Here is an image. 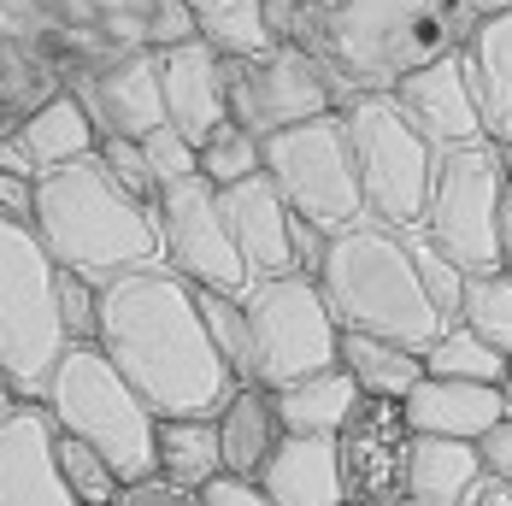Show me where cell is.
<instances>
[{
	"label": "cell",
	"mask_w": 512,
	"mask_h": 506,
	"mask_svg": "<svg viewBox=\"0 0 512 506\" xmlns=\"http://www.w3.org/2000/svg\"><path fill=\"white\" fill-rule=\"evenodd\" d=\"M95 348L154 418H218V406L236 395V377L201 324L195 289L165 265L106 277Z\"/></svg>",
	"instance_id": "1"
},
{
	"label": "cell",
	"mask_w": 512,
	"mask_h": 506,
	"mask_svg": "<svg viewBox=\"0 0 512 506\" xmlns=\"http://www.w3.org/2000/svg\"><path fill=\"white\" fill-rule=\"evenodd\" d=\"M30 230L59 271H83L95 283L118 277V271H136V265H159L154 206L130 201L95 165V153L36 177Z\"/></svg>",
	"instance_id": "2"
},
{
	"label": "cell",
	"mask_w": 512,
	"mask_h": 506,
	"mask_svg": "<svg viewBox=\"0 0 512 506\" xmlns=\"http://www.w3.org/2000/svg\"><path fill=\"white\" fill-rule=\"evenodd\" d=\"M318 289H324V306L342 330L401 342L412 354H424L442 330L436 306H430L418 271H412L407 236L377 224V218H354V224L330 230Z\"/></svg>",
	"instance_id": "3"
},
{
	"label": "cell",
	"mask_w": 512,
	"mask_h": 506,
	"mask_svg": "<svg viewBox=\"0 0 512 506\" xmlns=\"http://www.w3.org/2000/svg\"><path fill=\"white\" fill-rule=\"evenodd\" d=\"M42 406L53 412V424L77 442H89L95 454L118 471V483L154 477V412L142 406V395L112 371V359L89 342V348H65L48 377Z\"/></svg>",
	"instance_id": "4"
},
{
	"label": "cell",
	"mask_w": 512,
	"mask_h": 506,
	"mask_svg": "<svg viewBox=\"0 0 512 506\" xmlns=\"http://www.w3.org/2000/svg\"><path fill=\"white\" fill-rule=\"evenodd\" d=\"M53 283L59 265L36 242V230L0 218V389L12 401H42L53 365L65 354Z\"/></svg>",
	"instance_id": "5"
},
{
	"label": "cell",
	"mask_w": 512,
	"mask_h": 506,
	"mask_svg": "<svg viewBox=\"0 0 512 506\" xmlns=\"http://www.w3.org/2000/svg\"><path fill=\"white\" fill-rule=\"evenodd\" d=\"M342 130H348L365 218H377L389 230H412L424 218L442 153L407 124V112L395 106L389 89H359L354 101L342 106Z\"/></svg>",
	"instance_id": "6"
},
{
	"label": "cell",
	"mask_w": 512,
	"mask_h": 506,
	"mask_svg": "<svg viewBox=\"0 0 512 506\" xmlns=\"http://www.w3.org/2000/svg\"><path fill=\"white\" fill-rule=\"evenodd\" d=\"M507 195H512V159L495 142L448 148L436 159L430 201H424V218L412 230H424L465 277L501 271V206H507Z\"/></svg>",
	"instance_id": "7"
},
{
	"label": "cell",
	"mask_w": 512,
	"mask_h": 506,
	"mask_svg": "<svg viewBox=\"0 0 512 506\" xmlns=\"http://www.w3.org/2000/svg\"><path fill=\"white\" fill-rule=\"evenodd\" d=\"M248 336H254V383L289 389L312 371H330L342 348V324L330 318L324 289L289 271V277H259L242 295Z\"/></svg>",
	"instance_id": "8"
},
{
	"label": "cell",
	"mask_w": 512,
	"mask_h": 506,
	"mask_svg": "<svg viewBox=\"0 0 512 506\" xmlns=\"http://www.w3.org/2000/svg\"><path fill=\"white\" fill-rule=\"evenodd\" d=\"M259 171L277 183L289 212L312 218L318 230H342V224L365 218L342 112H324V118H307V124H289L277 136H265L259 142Z\"/></svg>",
	"instance_id": "9"
},
{
	"label": "cell",
	"mask_w": 512,
	"mask_h": 506,
	"mask_svg": "<svg viewBox=\"0 0 512 506\" xmlns=\"http://www.w3.org/2000/svg\"><path fill=\"white\" fill-rule=\"evenodd\" d=\"M159 224V265L177 271L189 289H218V295H248V265L230 242L218 189L201 177H183L171 189H159L154 201Z\"/></svg>",
	"instance_id": "10"
},
{
	"label": "cell",
	"mask_w": 512,
	"mask_h": 506,
	"mask_svg": "<svg viewBox=\"0 0 512 506\" xmlns=\"http://www.w3.org/2000/svg\"><path fill=\"white\" fill-rule=\"evenodd\" d=\"M324 112H336V89L307 48L277 42L254 65H230V118L248 124L259 142L289 130V124L324 118Z\"/></svg>",
	"instance_id": "11"
},
{
	"label": "cell",
	"mask_w": 512,
	"mask_h": 506,
	"mask_svg": "<svg viewBox=\"0 0 512 506\" xmlns=\"http://www.w3.org/2000/svg\"><path fill=\"white\" fill-rule=\"evenodd\" d=\"M412 465V424L401 401H365L336 430V471H342V506H401Z\"/></svg>",
	"instance_id": "12"
},
{
	"label": "cell",
	"mask_w": 512,
	"mask_h": 506,
	"mask_svg": "<svg viewBox=\"0 0 512 506\" xmlns=\"http://www.w3.org/2000/svg\"><path fill=\"white\" fill-rule=\"evenodd\" d=\"M389 95H395V106L407 112V124L436 153L489 142L483 106H477V89H471V65H465L460 48H448V53H436V59H424V65H412V71H401L389 83Z\"/></svg>",
	"instance_id": "13"
},
{
	"label": "cell",
	"mask_w": 512,
	"mask_h": 506,
	"mask_svg": "<svg viewBox=\"0 0 512 506\" xmlns=\"http://www.w3.org/2000/svg\"><path fill=\"white\" fill-rule=\"evenodd\" d=\"M53 412L42 401H12L0 418V506H77L53 459Z\"/></svg>",
	"instance_id": "14"
},
{
	"label": "cell",
	"mask_w": 512,
	"mask_h": 506,
	"mask_svg": "<svg viewBox=\"0 0 512 506\" xmlns=\"http://www.w3.org/2000/svg\"><path fill=\"white\" fill-rule=\"evenodd\" d=\"M159 89H165V124L183 130L189 142H201L212 124L230 118V65L195 42H177V48H159Z\"/></svg>",
	"instance_id": "15"
},
{
	"label": "cell",
	"mask_w": 512,
	"mask_h": 506,
	"mask_svg": "<svg viewBox=\"0 0 512 506\" xmlns=\"http://www.w3.org/2000/svg\"><path fill=\"white\" fill-rule=\"evenodd\" d=\"M218 206H224V224H230V242L248 265V283L259 277H289V201L277 195V183L259 171L248 183H230L218 189Z\"/></svg>",
	"instance_id": "16"
},
{
	"label": "cell",
	"mask_w": 512,
	"mask_h": 506,
	"mask_svg": "<svg viewBox=\"0 0 512 506\" xmlns=\"http://www.w3.org/2000/svg\"><path fill=\"white\" fill-rule=\"evenodd\" d=\"M412 436H448V442H477L483 430H495L507 418L501 383H448V377H424L412 383L401 401Z\"/></svg>",
	"instance_id": "17"
},
{
	"label": "cell",
	"mask_w": 512,
	"mask_h": 506,
	"mask_svg": "<svg viewBox=\"0 0 512 506\" xmlns=\"http://www.w3.org/2000/svg\"><path fill=\"white\" fill-rule=\"evenodd\" d=\"M271 506H342V471H336V436H289L254 477Z\"/></svg>",
	"instance_id": "18"
},
{
	"label": "cell",
	"mask_w": 512,
	"mask_h": 506,
	"mask_svg": "<svg viewBox=\"0 0 512 506\" xmlns=\"http://www.w3.org/2000/svg\"><path fill=\"white\" fill-rule=\"evenodd\" d=\"M95 124H101V136H148L165 124V89H159V59L154 53H130V59H118L112 71H106L101 83H95Z\"/></svg>",
	"instance_id": "19"
},
{
	"label": "cell",
	"mask_w": 512,
	"mask_h": 506,
	"mask_svg": "<svg viewBox=\"0 0 512 506\" xmlns=\"http://www.w3.org/2000/svg\"><path fill=\"white\" fill-rule=\"evenodd\" d=\"M465 65H471V89L483 106V130L489 142L512 159V12L477 18V30L465 36Z\"/></svg>",
	"instance_id": "20"
},
{
	"label": "cell",
	"mask_w": 512,
	"mask_h": 506,
	"mask_svg": "<svg viewBox=\"0 0 512 506\" xmlns=\"http://www.w3.org/2000/svg\"><path fill=\"white\" fill-rule=\"evenodd\" d=\"M283 442V418H277V395L265 383H236V395L218 406V454H224V477H259L265 459Z\"/></svg>",
	"instance_id": "21"
},
{
	"label": "cell",
	"mask_w": 512,
	"mask_h": 506,
	"mask_svg": "<svg viewBox=\"0 0 512 506\" xmlns=\"http://www.w3.org/2000/svg\"><path fill=\"white\" fill-rule=\"evenodd\" d=\"M12 136H18V148L36 159V171L48 177V171H59V165L89 159L95 142H101V124H95L89 101H77V95H53V101L36 106Z\"/></svg>",
	"instance_id": "22"
},
{
	"label": "cell",
	"mask_w": 512,
	"mask_h": 506,
	"mask_svg": "<svg viewBox=\"0 0 512 506\" xmlns=\"http://www.w3.org/2000/svg\"><path fill=\"white\" fill-rule=\"evenodd\" d=\"M477 483H483L477 442L412 436V465H407V501L412 506H465V495Z\"/></svg>",
	"instance_id": "23"
},
{
	"label": "cell",
	"mask_w": 512,
	"mask_h": 506,
	"mask_svg": "<svg viewBox=\"0 0 512 506\" xmlns=\"http://www.w3.org/2000/svg\"><path fill=\"white\" fill-rule=\"evenodd\" d=\"M271 395H277V418H283L289 436H336V430L354 418V406L365 401L359 383L342 365L312 371V377L289 383V389H271Z\"/></svg>",
	"instance_id": "24"
},
{
	"label": "cell",
	"mask_w": 512,
	"mask_h": 506,
	"mask_svg": "<svg viewBox=\"0 0 512 506\" xmlns=\"http://www.w3.org/2000/svg\"><path fill=\"white\" fill-rule=\"evenodd\" d=\"M336 365L371 401H407L412 383H424V354H412L401 342H383V336H359V330H342Z\"/></svg>",
	"instance_id": "25"
},
{
	"label": "cell",
	"mask_w": 512,
	"mask_h": 506,
	"mask_svg": "<svg viewBox=\"0 0 512 506\" xmlns=\"http://www.w3.org/2000/svg\"><path fill=\"white\" fill-rule=\"evenodd\" d=\"M154 471L183 483V489H206L212 477H224V454H218V418H159L154 424Z\"/></svg>",
	"instance_id": "26"
},
{
	"label": "cell",
	"mask_w": 512,
	"mask_h": 506,
	"mask_svg": "<svg viewBox=\"0 0 512 506\" xmlns=\"http://www.w3.org/2000/svg\"><path fill=\"white\" fill-rule=\"evenodd\" d=\"M195 36L224 65H254V59H265L277 48L265 0H206V6H195Z\"/></svg>",
	"instance_id": "27"
},
{
	"label": "cell",
	"mask_w": 512,
	"mask_h": 506,
	"mask_svg": "<svg viewBox=\"0 0 512 506\" xmlns=\"http://www.w3.org/2000/svg\"><path fill=\"white\" fill-rule=\"evenodd\" d=\"M424 377H448V383H501V377H507V359L454 318V324H442L436 342L424 348Z\"/></svg>",
	"instance_id": "28"
},
{
	"label": "cell",
	"mask_w": 512,
	"mask_h": 506,
	"mask_svg": "<svg viewBox=\"0 0 512 506\" xmlns=\"http://www.w3.org/2000/svg\"><path fill=\"white\" fill-rule=\"evenodd\" d=\"M195 177L212 183V189H230V183L259 177V136L248 124H236V118L212 124L201 142H195Z\"/></svg>",
	"instance_id": "29"
},
{
	"label": "cell",
	"mask_w": 512,
	"mask_h": 506,
	"mask_svg": "<svg viewBox=\"0 0 512 506\" xmlns=\"http://www.w3.org/2000/svg\"><path fill=\"white\" fill-rule=\"evenodd\" d=\"M460 324L471 336H483L501 359H512V277L507 271H477V277H465Z\"/></svg>",
	"instance_id": "30"
},
{
	"label": "cell",
	"mask_w": 512,
	"mask_h": 506,
	"mask_svg": "<svg viewBox=\"0 0 512 506\" xmlns=\"http://www.w3.org/2000/svg\"><path fill=\"white\" fill-rule=\"evenodd\" d=\"M201 301V324L212 336V348L224 359V371L236 383H254V336H248V312H242V295H218V289H195Z\"/></svg>",
	"instance_id": "31"
},
{
	"label": "cell",
	"mask_w": 512,
	"mask_h": 506,
	"mask_svg": "<svg viewBox=\"0 0 512 506\" xmlns=\"http://www.w3.org/2000/svg\"><path fill=\"white\" fill-rule=\"evenodd\" d=\"M53 459H59V477H65V489H71L77 506H112V495L124 489L118 471H112L89 442H77V436H65V430L53 436Z\"/></svg>",
	"instance_id": "32"
},
{
	"label": "cell",
	"mask_w": 512,
	"mask_h": 506,
	"mask_svg": "<svg viewBox=\"0 0 512 506\" xmlns=\"http://www.w3.org/2000/svg\"><path fill=\"white\" fill-rule=\"evenodd\" d=\"M401 236H407L412 271H418L424 295H430V306H436V318H442V324H454V318H460V295H465V271L442 248H436L424 230H401Z\"/></svg>",
	"instance_id": "33"
},
{
	"label": "cell",
	"mask_w": 512,
	"mask_h": 506,
	"mask_svg": "<svg viewBox=\"0 0 512 506\" xmlns=\"http://www.w3.org/2000/svg\"><path fill=\"white\" fill-rule=\"evenodd\" d=\"M53 301H59L65 348H89V342H95V330H101V283H95V277H83V271H59Z\"/></svg>",
	"instance_id": "34"
},
{
	"label": "cell",
	"mask_w": 512,
	"mask_h": 506,
	"mask_svg": "<svg viewBox=\"0 0 512 506\" xmlns=\"http://www.w3.org/2000/svg\"><path fill=\"white\" fill-rule=\"evenodd\" d=\"M95 165H101L130 201H142V206L159 201V183H154V171H148V159H142V142L136 136H101L95 142Z\"/></svg>",
	"instance_id": "35"
},
{
	"label": "cell",
	"mask_w": 512,
	"mask_h": 506,
	"mask_svg": "<svg viewBox=\"0 0 512 506\" xmlns=\"http://www.w3.org/2000/svg\"><path fill=\"white\" fill-rule=\"evenodd\" d=\"M142 159H148V171H154L159 189H171V183L195 177V142H189L183 130H171V124H159V130L142 136Z\"/></svg>",
	"instance_id": "36"
},
{
	"label": "cell",
	"mask_w": 512,
	"mask_h": 506,
	"mask_svg": "<svg viewBox=\"0 0 512 506\" xmlns=\"http://www.w3.org/2000/svg\"><path fill=\"white\" fill-rule=\"evenodd\" d=\"M112 506H206L201 489H183V483H171V477H136V483H124Z\"/></svg>",
	"instance_id": "37"
},
{
	"label": "cell",
	"mask_w": 512,
	"mask_h": 506,
	"mask_svg": "<svg viewBox=\"0 0 512 506\" xmlns=\"http://www.w3.org/2000/svg\"><path fill=\"white\" fill-rule=\"evenodd\" d=\"M148 42L159 48H177V42H195V6L189 0H154L148 6Z\"/></svg>",
	"instance_id": "38"
},
{
	"label": "cell",
	"mask_w": 512,
	"mask_h": 506,
	"mask_svg": "<svg viewBox=\"0 0 512 506\" xmlns=\"http://www.w3.org/2000/svg\"><path fill=\"white\" fill-rule=\"evenodd\" d=\"M324 253H330V230H318L312 218H289V265L301 271V277H312L318 283V271H324Z\"/></svg>",
	"instance_id": "39"
},
{
	"label": "cell",
	"mask_w": 512,
	"mask_h": 506,
	"mask_svg": "<svg viewBox=\"0 0 512 506\" xmlns=\"http://www.w3.org/2000/svg\"><path fill=\"white\" fill-rule=\"evenodd\" d=\"M477 459H483V477H495V483L512 489V418H501L495 430L477 436Z\"/></svg>",
	"instance_id": "40"
},
{
	"label": "cell",
	"mask_w": 512,
	"mask_h": 506,
	"mask_svg": "<svg viewBox=\"0 0 512 506\" xmlns=\"http://www.w3.org/2000/svg\"><path fill=\"white\" fill-rule=\"evenodd\" d=\"M206 506H271V495L259 489L254 477H212L201 489Z\"/></svg>",
	"instance_id": "41"
},
{
	"label": "cell",
	"mask_w": 512,
	"mask_h": 506,
	"mask_svg": "<svg viewBox=\"0 0 512 506\" xmlns=\"http://www.w3.org/2000/svg\"><path fill=\"white\" fill-rule=\"evenodd\" d=\"M0 218L30 224V218H36V183H24V177H6V171H0Z\"/></svg>",
	"instance_id": "42"
},
{
	"label": "cell",
	"mask_w": 512,
	"mask_h": 506,
	"mask_svg": "<svg viewBox=\"0 0 512 506\" xmlns=\"http://www.w3.org/2000/svg\"><path fill=\"white\" fill-rule=\"evenodd\" d=\"M0 171H6V177H24V183H36V177H42V171H36V159L18 148V136H6V142H0Z\"/></svg>",
	"instance_id": "43"
},
{
	"label": "cell",
	"mask_w": 512,
	"mask_h": 506,
	"mask_svg": "<svg viewBox=\"0 0 512 506\" xmlns=\"http://www.w3.org/2000/svg\"><path fill=\"white\" fill-rule=\"evenodd\" d=\"M465 506H512V489L507 483H495V477H483V483L465 495Z\"/></svg>",
	"instance_id": "44"
},
{
	"label": "cell",
	"mask_w": 512,
	"mask_h": 506,
	"mask_svg": "<svg viewBox=\"0 0 512 506\" xmlns=\"http://www.w3.org/2000/svg\"><path fill=\"white\" fill-rule=\"evenodd\" d=\"M501 271L512 277V195H507V206H501Z\"/></svg>",
	"instance_id": "45"
},
{
	"label": "cell",
	"mask_w": 512,
	"mask_h": 506,
	"mask_svg": "<svg viewBox=\"0 0 512 506\" xmlns=\"http://www.w3.org/2000/svg\"><path fill=\"white\" fill-rule=\"evenodd\" d=\"M471 18H495V12H512V0H465Z\"/></svg>",
	"instance_id": "46"
},
{
	"label": "cell",
	"mask_w": 512,
	"mask_h": 506,
	"mask_svg": "<svg viewBox=\"0 0 512 506\" xmlns=\"http://www.w3.org/2000/svg\"><path fill=\"white\" fill-rule=\"evenodd\" d=\"M501 401H507V418H512V359H507V377H501Z\"/></svg>",
	"instance_id": "47"
},
{
	"label": "cell",
	"mask_w": 512,
	"mask_h": 506,
	"mask_svg": "<svg viewBox=\"0 0 512 506\" xmlns=\"http://www.w3.org/2000/svg\"><path fill=\"white\" fill-rule=\"evenodd\" d=\"M6 406H12V395H6V389H0V418H6Z\"/></svg>",
	"instance_id": "48"
},
{
	"label": "cell",
	"mask_w": 512,
	"mask_h": 506,
	"mask_svg": "<svg viewBox=\"0 0 512 506\" xmlns=\"http://www.w3.org/2000/svg\"><path fill=\"white\" fill-rule=\"evenodd\" d=\"M189 6H206V0H189Z\"/></svg>",
	"instance_id": "49"
},
{
	"label": "cell",
	"mask_w": 512,
	"mask_h": 506,
	"mask_svg": "<svg viewBox=\"0 0 512 506\" xmlns=\"http://www.w3.org/2000/svg\"><path fill=\"white\" fill-rule=\"evenodd\" d=\"M401 506H412V501H401Z\"/></svg>",
	"instance_id": "50"
}]
</instances>
